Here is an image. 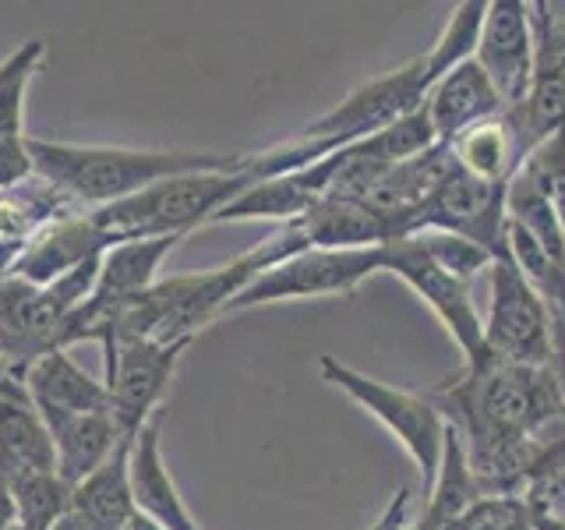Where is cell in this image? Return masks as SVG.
Wrapping results in <instances>:
<instances>
[{
  "label": "cell",
  "instance_id": "cell-10",
  "mask_svg": "<svg viewBox=\"0 0 565 530\" xmlns=\"http://www.w3.org/2000/svg\"><path fill=\"white\" fill-rule=\"evenodd\" d=\"M103 347V385L110 393V411L120 432L135 438L146 424L159 414V403L181 364L191 340L181 343H156V340H131L117 336Z\"/></svg>",
  "mask_w": 565,
  "mask_h": 530
},
{
  "label": "cell",
  "instance_id": "cell-15",
  "mask_svg": "<svg viewBox=\"0 0 565 530\" xmlns=\"http://www.w3.org/2000/svg\"><path fill=\"white\" fill-rule=\"evenodd\" d=\"M57 470L53 435L29 396L25 371L0 361V481Z\"/></svg>",
  "mask_w": 565,
  "mask_h": 530
},
{
  "label": "cell",
  "instance_id": "cell-36",
  "mask_svg": "<svg viewBox=\"0 0 565 530\" xmlns=\"http://www.w3.org/2000/svg\"><path fill=\"white\" fill-rule=\"evenodd\" d=\"M53 530H85V527H82V523H78L75 517H71V512H67V517H64V520H61L57 527H53Z\"/></svg>",
  "mask_w": 565,
  "mask_h": 530
},
{
  "label": "cell",
  "instance_id": "cell-1",
  "mask_svg": "<svg viewBox=\"0 0 565 530\" xmlns=\"http://www.w3.org/2000/svg\"><path fill=\"white\" fill-rule=\"evenodd\" d=\"M438 411L459 432L484 495H520L537 453L565 432L555 368L484 358L438 385Z\"/></svg>",
  "mask_w": 565,
  "mask_h": 530
},
{
  "label": "cell",
  "instance_id": "cell-14",
  "mask_svg": "<svg viewBox=\"0 0 565 530\" xmlns=\"http://www.w3.org/2000/svg\"><path fill=\"white\" fill-rule=\"evenodd\" d=\"M473 61L502 96L505 110L526 99L534 78V14L526 0H488Z\"/></svg>",
  "mask_w": 565,
  "mask_h": 530
},
{
  "label": "cell",
  "instance_id": "cell-33",
  "mask_svg": "<svg viewBox=\"0 0 565 530\" xmlns=\"http://www.w3.org/2000/svg\"><path fill=\"white\" fill-rule=\"evenodd\" d=\"M35 181V167L29 156V135L0 138V191H14Z\"/></svg>",
  "mask_w": 565,
  "mask_h": 530
},
{
  "label": "cell",
  "instance_id": "cell-6",
  "mask_svg": "<svg viewBox=\"0 0 565 530\" xmlns=\"http://www.w3.org/2000/svg\"><path fill=\"white\" fill-rule=\"evenodd\" d=\"M318 371H322V379L329 385H335L358 406H364V411L399 442L406 456L414 459L424 488H431L438 464H441V449H446V432H449V421L438 411V403L403 393V389H393L379 379H367L364 371L335 361L332 353H322Z\"/></svg>",
  "mask_w": 565,
  "mask_h": 530
},
{
  "label": "cell",
  "instance_id": "cell-23",
  "mask_svg": "<svg viewBox=\"0 0 565 530\" xmlns=\"http://www.w3.org/2000/svg\"><path fill=\"white\" fill-rule=\"evenodd\" d=\"M46 428L53 435V453H57V474L71 488H75L78 481H85L88 474H96L106 459L128 442V435L120 432L114 411L53 421V424H46Z\"/></svg>",
  "mask_w": 565,
  "mask_h": 530
},
{
  "label": "cell",
  "instance_id": "cell-11",
  "mask_svg": "<svg viewBox=\"0 0 565 530\" xmlns=\"http://www.w3.org/2000/svg\"><path fill=\"white\" fill-rule=\"evenodd\" d=\"M385 252V269L399 276L406 287H411L424 305L435 311V318L446 332L452 336V343L463 353V364H481L488 358L484 350V318L473 308L470 297V283L456 279L452 273H446L441 265L424 252L417 237H403L382 247Z\"/></svg>",
  "mask_w": 565,
  "mask_h": 530
},
{
  "label": "cell",
  "instance_id": "cell-17",
  "mask_svg": "<svg viewBox=\"0 0 565 530\" xmlns=\"http://www.w3.org/2000/svg\"><path fill=\"white\" fill-rule=\"evenodd\" d=\"M159 428L163 417H152L146 428L131 438L128 453V477H131V495L135 509L141 520H149L159 530H202L194 512L177 491V481L170 477V467L163 459V442H159Z\"/></svg>",
  "mask_w": 565,
  "mask_h": 530
},
{
  "label": "cell",
  "instance_id": "cell-31",
  "mask_svg": "<svg viewBox=\"0 0 565 530\" xmlns=\"http://www.w3.org/2000/svg\"><path fill=\"white\" fill-rule=\"evenodd\" d=\"M414 237L420 241L424 252H428L441 265V269L452 273L456 279H463V283L488 273L491 262H494L481 244H473L467 237H456V234H441V230H424V234H414Z\"/></svg>",
  "mask_w": 565,
  "mask_h": 530
},
{
  "label": "cell",
  "instance_id": "cell-4",
  "mask_svg": "<svg viewBox=\"0 0 565 530\" xmlns=\"http://www.w3.org/2000/svg\"><path fill=\"white\" fill-rule=\"evenodd\" d=\"M252 184L255 177L247 170V156H241V163L230 170L170 177V181H159L131 199L93 209L88 216L110 247L124 241L188 237L191 230L216 223L220 212Z\"/></svg>",
  "mask_w": 565,
  "mask_h": 530
},
{
  "label": "cell",
  "instance_id": "cell-35",
  "mask_svg": "<svg viewBox=\"0 0 565 530\" xmlns=\"http://www.w3.org/2000/svg\"><path fill=\"white\" fill-rule=\"evenodd\" d=\"M534 530H565V517H547V512H534Z\"/></svg>",
  "mask_w": 565,
  "mask_h": 530
},
{
  "label": "cell",
  "instance_id": "cell-20",
  "mask_svg": "<svg viewBox=\"0 0 565 530\" xmlns=\"http://www.w3.org/2000/svg\"><path fill=\"white\" fill-rule=\"evenodd\" d=\"M308 247H385L393 241H403L406 230L399 220L382 216L353 199H326L311 212L290 223Z\"/></svg>",
  "mask_w": 565,
  "mask_h": 530
},
{
  "label": "cell",
  "instance_id": "cell-16",
  "mask_svg": "<svg viewBox=\"0 0 565 530\" xmlns=\"http://www.w3.org/2000/svg\"><path fill=\"white\" fill-rule=\"evenodd\" d=\"M106 247L110 244L99 234L93 216H88L85 209H78V212H71V216L46 223L40 234L29 241L25 252L18 255L8 276L25 279L32 287H46V283H57L61 276L103 258Z\"/></svg>",
  "mask_w": 565,
  "mask_h": 530
},
{
  "label": "cell",
  "instance_id": "cell-22",
  "mask_svg": "<svg viewBox=\"0 0 565 530\" xmlns=\"http://www.w3.org/2000/svg\"><path fill=\"white\" fill-rule=\"evenodd\" d=\"M128 453H131V438L124 442L96 474H88L85 481L71 488V517L85 530H135L138 527V509H135L131 477H128Z\"/></svg>",
  "mask_w": 565,
  "mask_h": 530
},
{
  "label": "cell",
  "instance_id": "cell-30",
  "mask_svg": "<svg viewBox=\"0 0 565 530\" xmlns=\"http://www.w3.org/2000/svg\"><path fill=\"white\" fill-rule=\"evenodd\" d=\"M441 530H534V512L520 495H481Z\"/></svg>",
  "mask_w": 565,
  "mask_h": 530
},
{
  "label": "cell",
  "instance_id": "cell-24",
  "mask_svg": "<svg viewBox=\"0 0 565 530\" xmlns=\"http://www.w3.org/2000/svg\"><path fill=\"white\" fill-rule=\"evenodd\" d=\"M78 212L75 202H67L61 191H53L43 184L40 177L29 181L25 188L14 191H0V279L11 273V265L18 255L25 252L29 241L40 234V230L61 216Z\"/></svg>",
  "mask_w": 565,
  "mask_h": 530
},
{
  "label": "cell",
  "instance_id": "cell-27",
  "mask_svg": "<svg viewBox=\"0 0 565 530\" xmlns=\"http://www.w3.org/2000/svg\"><path fill=\"white\" fill-rule=\"evenodd\" d=\"M8 488L22 530H53L71 512V485L57 470L18 477Z\"/></svg>",
  "mask_w": 565,
  "mask_h": 530
},
{
  "label": "cell",
  "instance_id": "cell-38",
  "mask_svg": "<svg viewBox=\"0 0 565 530\" xmlns=\"http://www.w3.org/2000/svg\"><path fill=\"white\" fill-rule=\"evenodd\" d=\"M562 517H565V512H562Z\"/></svg>",
  "mask_w": 565,
  "mask_h": 530
},
{
  "label": "cell",
  "instance_id": "cell-37",
  "mask_svg": "<svg viewBox=\"0 0 565 530\" xmlns=\"http://www.w3.org/2000/svg\"><path fill=\"white\" fill-rule=\"evenodd\" d=\"M135 530H159V527H152L149 520H141V517H138V527H135Z\"/></svg>",
  "mask_w": 565,
  "mask_h": 530
},
{
  "label": "cell",
  "instance_id": "cell-39",
  "mask_svg": "<svg viewBox=\"0 0 565 530\" xmlns=\"http://www.w3.org/2000/svg\"><path fill=\"white\" fill-rule=\"evenodd\" d=\"M411 530H414V527H411Z\"/></svg>",
  "mask_w": 565,
  "mask_h": 530
},
{
  "label": "cell",
  "instance_id": "cell-3",
  "mask_svg": "<svg viewBox=\"0 0 565 530\" xmlns=\"http://www.w3.org/2000/svg\"><path fill=\"white\" fill-rule=\"evenodd\" d=\"M35 177L85 212L114 205L159 181L205 170H230L241 156L220 152H173V149H120V146H75L29 135Z\"/></svg>",
  "mask_w": 565,
  "mask_h": 530
},
{
  "label": "cell",
  "instance_id": "cell-32",
  "mask_svg": "<svg viewBox=\"0 0 565 530\" xmlns=\"http://www.w3.org/2000/svg\"><path fill=\"white\" fill-rule=\"evenodd\" d=\"M523 167L544 184L547 199H552V205H555V216H558V226H562V237H565V135L547 138L544 146H537L534 152L526 156V163H523Z\"/></svg>",
  "mask_w": 565,
  "mask_h": 530
},
{
  "label": "cell",
  "instance_id": "cell-25",
  "mask_svg": "<svg viewBox=\"0 0 565 530\" xmlns=\"http://www.w3.org/2000/svg\"><path fill=\"white\" fill-rule=\"evenodd\" d=\"M481 481L467 459V446L459 432L449 424L446 432V449H441V464L438 474L428 488V502H424L420 520L411 523L414 530H441L446 523H452L459 512H467L477 499H481Z\"/></svg>",
  "mask_w": 565,
  "mask_h": 530
},
{
  "label": "cell",
  "instance_id": "cell-5",
  "mask_svg": "<svg viewBox=\"0 0 565 530\" xmlns=\"http://www.w3.org/2000/svg\"><path fill=\"white\" fill-rule=\"evenodd\" d=\"M96 273L99 258L46 287H32L14 276L0 279V361L29 371L35 358L61 350L67 318L93 294Z\"/></svg>",
  "mask_w": 565,
  "mask_h": 530
},
{
  "label": "cell",
  "instance_id": "cell-9",
  "mask_svg": "<svg viewBox=\"0 0 565 530\" xmlns=\"http://www.w3.org/2000/svg\"><path fill=\"white\" fill-rule=\"evenodd\" d=\"M488 276V315H484V350L494 361L552 368L555 332L544 300L530 287L509 255L494 258Z\"/></svg>",
  "mask_w": 565,
  "mask_h": 530
},
{
  "label": "cell",
  "instance_id": "cell-34",
  "mask_svg": "<svg viewBox=\"0 0 565 530\" xmlns=\"http://www.w3.org/2000/svg\"><path fill=\"white\" fill-rule=\"evenodd\" d=\"M367 530H411V488H399Z\"/></svg>",
  "mask_w": 565,
  "mask_h": 530
},
{
  "label": "cell",
  "instance_id": "cell-8",
  "mask_svg": "<svg viewBox=\"0 0 565 530\" xmlns=\"http://www.w3.org/2000/svg\"><path fill=\"white\" fill-rule=\"evenodd\" d=\"M385 269L382 247H308L294 258L265 269L258 279L230 300L226 315L279 305V300H305V297H343L361 287L367 276Z\"/></svg>",
  "mask_w": 565,
  "mask_h": 530
},
{
  "label": "cell",
  "instance_id": "cell-26",
  "mask_svg": "<svg viewBox=\"0 0 565 530\" xmlns=\"http://www.w3.org/2000/svg\"><path fill=\"white\" fill-rule=\"evenodd\" d=\"M46 61L43 40H25L0 61V138L25 135V93Z\"/></svg>",
  "mask_w": 565,
  "mask_h": 530
},
{
  "label": "cell",
  "instance_id": "cell-19",
  "mask_svg": "<svg viewBox=\"0 0 565 530\" xmlns=\"http://www.w3.org/2000/svg\"><path fill=\"white\" fill-rule=\"evenodd\" d=\"M25 385L46 424L110 411L106 385L88 375L67 350H50L43 358H35L25 371Z\"/></svg>",
  "mask_w": 565,
  "mask_h": 530
},
{
  "label": "cell",
  "instance_id": "cell-21",
  "mask_svg": "<svg viewBox=\"0 0 565 530\" xmlns=\"http://www.w3.org/2000/svg\"><path fill=\"white\" fill-rule=\"evenodd\" d=\"M449 152L470 177H477V181H484V184H494V188H509V181L520 173V167L530 156L526 141L516 124H512L509 110L473 124V128H467L459 138H452Z\"/></svg>",
  "mask_w": 565,
  "mask_h": 530
},
{
  "label": "cell",
  "instance_id": "cell-12",
  "mask_svg": "<svg viewBox=\"0 0 565 530\" xmlns=\"http://www.w3.org/2000/svg\"><path fill=\"white\" fill-rule=\"evenodd\" d=\"M424 230H441V234L467 237L481 244L491 258L509 255V216H505V188H494L470 177L452 159L446 177L414 212V234Z\"/></svg>",
  "mask_w": 565,
  "mask_h": 530
},
{
  "label": "cell",
  "instance_id": "cell-2",
  "mask_svg": "<svg viewBox=\"0 0 565 530\" xmlns=\"http://www.w3.org/2000/svg\"><path fill=\"white\" fill-rule=\"evenodd\" d=\"M297 252H308V244L287 223V226H279L273 237H265L258 247L220 265V269L159 279L152 290L135 297L131 305L114 318L110 329L103 336V343L117 340V336L156 340V343H181V340L194 343V336L209 322H216V318L226 315L230 300H234L247 283L258 279L265 269H273V265L294 258Z\"/></svg>",
  "mask_w": 565,
  "mask_h": 530
},
{
  "label": "cell",
  "instance_id": "cell-29",
  "mask_svg": "<svg viewBox=\"0 0 565 530\" xmlns=\"http://www.w3.org/2000/svg\"><path fill=\"white\" fill-rule=\"evenodd\" d=\"M520 499L530 506V512H547V517H562L565 512V432L537 453Z\"/></svg>",
  "mask_w": 565,
  "mask_h": 530
},
{
  "label": "cell",
  "instance_id": "cell-28",
  "mask_svg": "<svg viewBox=\"0 0 565 530\" xmlns=\"http://www.w3.org/2000/svg\"><path fill=\"white\" fill-rule=\"evenodd\" d=\"M484 14H488V0H463V4H456L449 11L446 29L438 32V40L431 43V50L424 53L435 82L441 75H449L452 67H459L463 61L473 57L477 40H481V29H484Z\"/></svg>",
  "mask_w": 565,
  "mask_h": 530
},
{
  "label": "cell",
  "instance_id": "cell-18",
  "mask_svg": "<svg viewBox=\"0 0 565 530\" xmlns=\"http://www.w3.org/2000/svg\"><path fill=\"white\" fill-rule=\"evenodd\" d=\"M420 110L428 117L438 146H449L452 138H459L467 128H473V124L499 117L505 110V103L494 93V85L488 82L481 64L470 57L431 85V93L424 99Z\"/></svg>",
  "mask_w": 565,
  "mask_h": 530
},
{
  "label": "cell",
  "instance_id": "cell-7",
  "mask_svg": "<svg viewBox=\"0 0 565 530\" xmlns=\"http://www.w3.org/2000/svg\"><path fill=\"white\" fill-rule=\"evenodd\" d=\"M431 85L435 78H431L428 57L417 53V57H411L406 64L358 85L347 99H340L322 117L308 120L297 135L315 138V141H332V146H353V141L371 138L406 117L420 114Z\"/></svg>",
  "mask_w": 565,
  "mask_h": 530
},
{
  "label": "cell",
  "instance_id": "cell-13",
  "mask_svg": "<svg viewBox=\"0 0 565 530\" xmlns=\"http://www.w3.org/2000/svg\"><path fill=\"white\" fill-rule=\"evenodd\" d=\"M534 14V78L520 106L509 117L520 128L526 149L534 152L547 138L565 135V22L552 14V4H530Z\"/></svg>",
  "mask_w": 565,
  "mask_h": 530
}]
</instances>
